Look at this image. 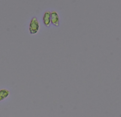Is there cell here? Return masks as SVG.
I'll list each match as a JSON object with an SVG mask.
<instances>
[{"label": "cell", "instance_id": "obj_4", "mask_svg": "<svg viewBox=\"0 0 121 117\" xmlns=\"http://www.w3.org/2000/svg\"><path fill=\"white\" fill-rule=\"evenodd\" d=\"M10 94L9 91L6 89L0 90V101L8 97Z\"/></svg>", "mask_w": 121, "mask_h": 117}, {"label": "cell", "instance_id": "obj_3", "mask_svg": "<svg viewBox=\"0 0 121 117\" xmlns=\"http://www.w3.org/2000/svg\"><path fill=\"white\" fill-rule=\"evenodd\" d=\"M43 22L44 25L49 27L51 23V12L49 11H46L43 16Z\"/></svg>", "mask_w": 121, "mask_h": 117}, {"label": "cell", "instance_id": "obj_1", "mask_svg": "<svg viewBox=\"0 0 121 117\" xmlns=\"http://www.w3.org/2000/svg\"><path fill=\"white\" fill-rule=\"evenodd\" d=\"M39 29V23L36 17H33L29 24V32L31 34L36 33Z\"/></svg>", "mask_w": 121, "mask_h": 117}, {"label": "cell", "instance_id": "obj_2", "mask_svg": "<svg viewBox=\"0 0 121 117\" xmlns=\"http://www.w3.org/2000/svg\"><path fill=\"white\" fill-rule=\"evenodd\" d=\"M59 22L60 18L58 13L55 11H52L51 13V23L53 25L58 26L59 25Z\"/></svg>", "mask_w": 121, "mask_h": 117}]
</instances>
